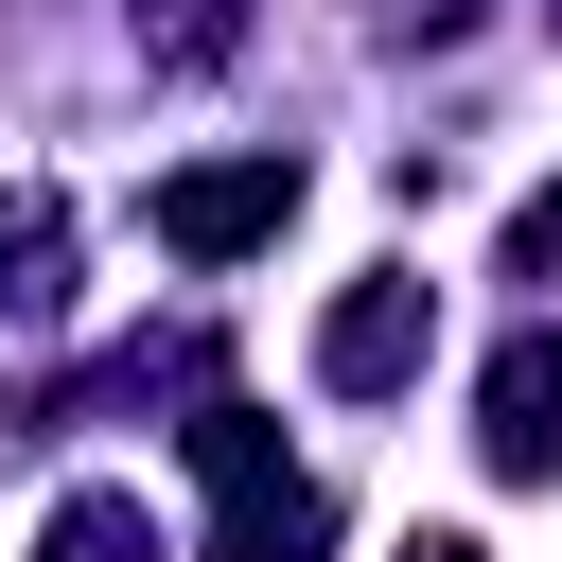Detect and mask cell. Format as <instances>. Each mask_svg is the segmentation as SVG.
Returning a JSON list of instances; mask_svg holds the SVG:
<instances>
[{
    "mask_svg": "<svg viewBox=\"0 0 562 562\" xmlns=\"http://www.w3.org/2000/svg\"><path fill=\"white\" fill-rule=\"evenodd\" d=\"M509 281H562V176H544V193L509 211Z\"/></svg>",
    "mask_w": 562,
    "mask_h": 562,
    "instance_id": "ba28073f",
    "label": "cell"
},
{
    "mask_svg": "<svg viewBox=\"0 0 562 562\" xmlns=\"http://www.w3.org/2000/svg\"><path fill=\"white\" fill-rule=\"evenodd\" d=\"M0 316H70V193H0Z\"/></svg>",
    "mask_w": 562,
    "mask_h": 562,
    "instance_id": "277c9868",
    "label": "cell"
},
{
    "mask_svg": "<svg viewBox=\"0 0 562 562\" xmlns=\"http://www.w3.org/2000/svg\"><path fill=\"white\" fill-rule=\"evenodd\" d=\"M404 562H492V544H474V527H422V544H404Z\"/></svg>",
    "mask_w": 562,
    "mask_h": 562,
    "instance_id": "9c48e42d",
    "label": "cell"
},
{
    "mask_svg": "<svg viewBox=\"0 0 562 562\" xmlns=\"http://www.w3.org/2000/svg\"><path fill=\"white\" fill-rule=\"evenodd\" d=\"M0 439H18V404H0Z\"/></svg>",
    "mask_w": 562,
    "mask_h": 562,
    "instance_id": "30bf717a",
    "label": "cell"
},
{
    "mask_svg": "<svg viewBox=\"0 0 562 562\" xmlns=\"http://www.w3.org/2000/svg\"><path fill=\"white\" fill-rule=\"evenodd\" d=\"M544 18H562V0H544Z\"/></svg>",
    "mask_w": 562,
    "mask_h": 562,
    "instance_id": "8fae6325",
    "label": "cell"
},
{
    "mask_svg": "<svg viewBox=\"0 0 562 562\" xmlns=\"http://www.w3.org/2000/svg\"><path fill=\"white\" fill-rule=\"evenodd\" d=\"M422 351H439V299H422V281H351V299L316 316V386H351V404H386Z\"/></svg>",
    "mask_w": 562,
    "mask_h": 562,
    "instance_id": "7a4b0ae2",
    "label": "cell"
},
{
    "mask_svg": "<svg viewBox=\"0 0 562 562\" xmlns=\"http://www.w3.org/2000/svg\"><path fill=\"white\" fill-rule=\"evenodd\" d=\"M35 562H158V527H140V492H53Z\"/></svg>",
    "mask_w": 562,
    "mask_h": 562,
    "instance_id": "8992f818",
    "label": "cell"
},
{
    "mask_svg": "<svg viewBox=\"0 0 562 562\" xmlns=\"http://www.w3.org/2000/svg\"><path fill=\"white\" fill-rule=\"evenodd\" d=\"M316 544H334V492H316V474H246L211 562H316Z\"/></svg>",
    "mask_w": 562,
    "mask_h": 562,
    "instance_id": "5b68a950",
    "label": "cell"
},
{
    "mask_svg": "<svg viewBox=\"0 0 562 562\" xmlns=\"http://www.w3.org/2000/svg\"><path fill=\"white\" fill-rule=\"evenodd\" d=\"M281 211H299V158H281V140L158 176V246H176V263H246V246H281Z\"/></svg>",
    "mask_w": 562,
    "mask_h": 562,
    "instance_id": "6da1fadb",
    "label": "cell"
},
{
    "mask_svg": "<svg viewBox=\"0 0 562 562\" xmlns=\"http://www.w3.org/2000/svg\"><path fill=\"white\" fill-rule=\"evenodd\" d=\"M474 439H492V474H562V334H509L492 351V386H474Z\"/></svg>",
    "mask_w": 562,
    "mask_h": 562,
    "instance_id": "3957f363",
    "label": "cell"
},
{
    "mask_svg": "<svg viewBox=\"0 0 562 562\" xmlns=\"http://www.w3.org/2000/svg\"><path fill=\"white\" fill-rule=\"evenodd\" d=\"M228 35H246V0H158V18H140L158 70H228Z\"/></svg>",
    "mask_w": 562,
    "mask_h": 562,
    "instance_id": "52a82bcc",
    "label": "cell"
}]
</instances>
